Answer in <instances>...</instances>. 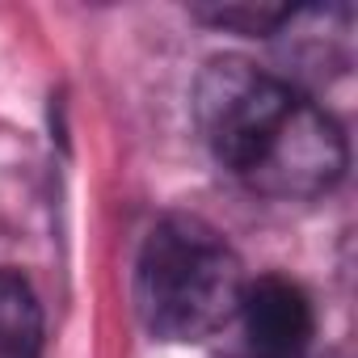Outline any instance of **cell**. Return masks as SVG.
<instances>
[{"label": "cell", "mask_w": 358, "mask_h": 358, "mask_svg": "<svg viewBox=\"0 0 358 358\" xmlns=\"http://www.w3.org/2000/svg\"><path fill=\"white\" fill-rule=\"evenodd\" d=\"M43 354V303L22 270H0V358Z\"/></svg>", "instance_id": "277c9868"}, {"label": "cell", "mask_w": 358, "mask_h": 358, "mask_svg": "<svg viewBox=\"0 0 358 358\" xmlns=\"http://www.w3.org/2000/svg\"><path fill=\"white\" fill-rule=\"evenodd\" d=\"M245 270L232 245L199 215H164L135 262V303L164 341H207L241 312Z\"/></svg>", "instance_id": "7a4b0ae2"}, {"label": "cell", "mask_w": 358, "mask_h": 358, "mask_svg": "<svg viewBox=\"0 0 358 358\" xmlns=\"http://www.w3.org/2000/svg\"><path fill=\"white\" fill-rule=\"evenodd\" d=\"M236 320L245 324L249 358H303L316 333L312 299L303 295L299 282L278 274L245 282Z\"/></svg>", "instance_id": "3957f363"}, {"label": "cell", "mask_w": 358, "mask_h": 358, "mask_svg": "<svg viewBox=\"0 0 358 358\" xmlns=\"http://www.w3.org/2000/svg\"><path fill=\"white\" fill-rule=\"evenodd\" d=\"M303 358H333V354H303Z\"/></svg>", "instance_id": "5b68a950"}, {"label": "cell", "mask_w": 358, "mask_h": 358, "mask_svg": "<svg viewBox=\"0 0 358 358\" xmlns=\"http://www.w3.org/2000/svg\"><path fill=\"white\" fill-rule=\"evenodd\" d=\"M194 114L211 156L253 194L320 199L345 173V135L333 114L245 59L207 64Z\"/></svg>", "instance_id": "6da1fadb"}]
</instances>
